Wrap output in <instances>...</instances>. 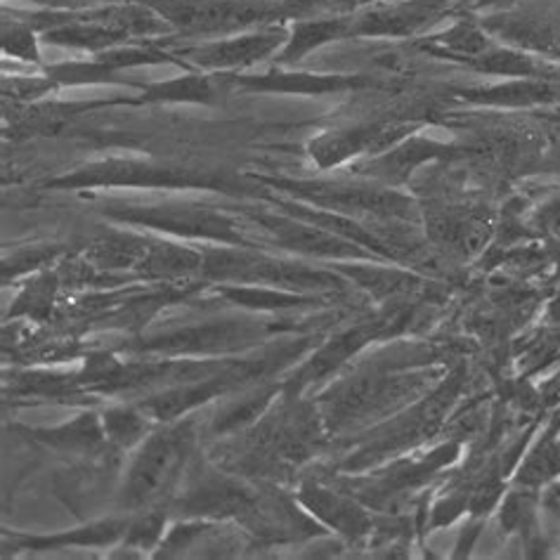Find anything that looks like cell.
<instances>
[{
  "label": "cell",
  "instance_id": "cell-21",
  "mask_svg": "<svg viewBox=\"0 0 560 560\" xmlns=\"http://www.w3.org/2000/svg\"><path fill=\"white\" fill-rule=\"evenodd\" d=\"M213 83L206 77H180L144 91V100L150 102H213Z\"/></svg>",
  "mask_w": 560,
  "mask_h": 560
},
{
  "label": "cell",
  "instance_id": "cell-20",
  "mask_svg": "<svg viewBox=\"0 0 560 560\" xmlns=\"http://www.w3.org/2000/svg\"><path fill=\"white\" fill-rule=\"evenodd\" d=\"M3 52L8 57H18L24 62H40V50H38V28L28 24L26 20L18 18V14H10L5 10L3 14Z\"/></svg>",
  "mask_w": 560,
  "mask_h": 560
},
{
  "label": "cell",
  "instance_id": "cell-23",
  "mask_svg": "<svg viewBox=\"0 0 560 560\" xmlns=\"http://www.w3.org/2000/svg\"><path fill=\"white\" fill-rule=\"evenodd\" d=\"M541 112H544V116H547L549 121L560 124V107H553V109H541Z\"/></svg>",
  "mask_w": 560,
  "mask_h": 560
},
{
  "label": "cell",
  "instance_id": "cell-4",
  "mask_svg": "<svg viewBox=\"0 0 560 560\" xmlns=\"http://www.w3.org/2000/svg\"><path fill=\"white\" fill-rule=\"evenodd\" d=\"M279 189L289 191L305 203L334 213H366L374 218H411L415 201L388 185H343V183H296L275 180Z\"/></svg>",
  "mask_w": 560,
  "mask_h": 560
},
{
  "label": "cell",
  "instance_id": "cell-1",
  "mask_svg": "<svg viewBox=\"0 0 560 560\" xmlns=\"http://www.w3.org/2000/svg\"><path fill=\"white\" fill-rule=\"evenodd\" d=\"M173 32L225 38L260 26L291 22L284 0H142Z\"/></svg>",
  "mask_w": 560,
  "mask_h": 560
},
{
  "label": "cell",
  "instance_id": "cell-22",
  "mask_svg": "<svg viewBox=\"0 0 560 560\" xmlns=\"http://www.w3.org/2000/svg\"><path fill=\"white\" fill-rule=\"evenodd\" d=\"M105 429H107V435L119 442V445H130V442H136L142 435L144 421L136 415V411L116 409L107 415Z\"/></svg>",
  "mask_w": 560,
  "mask_h": 560
},
{
  "label": "cell",
  "instance_id": "cell-17",
  "mask_svg": "<svg viewBox=\"0 0 560 560\" xmlns=\"http://www.w3.org/2000/svg\"><path fill=\"white\" fill-rule=\"evenodd\" d=\"M140 268L154 277H183L203 270V254L171 242H152Z\"/></svg>",
  "mask_w": 560,
  "mask_h": 560
},
{
  "label": "cell",
  "instance_id": "cell-12",
  "mask_svg": "<svg viewBox=\"0 0 560 560\" xmlns=\"http://www.w3.org/2000/svg\"><path fill=\"white\" fill-rule=\"evenodd\" d=\"M462 102L494 109H553L560 107V73L556 77L506 79L504 83L468 88L456 93Z\"/></svg>",
  "mask_w": 560,
  "mask_h": 560
},
{
  "label": "cell",
  "instance_id": "cell-9",
  "mask_svg": "<svg viewBox=\"0 0 560 560\" xmlns=\"http://www.w3.org/2000/svg\"><path fill=\"white\" fill-rule=\"evenodd\" d=\"M415 130H419V124L415 121H374L355 128L329 130L307 144V152L322 168H331L346 164L350 159L388 152L395 144L415 136Z\"/></svg>",
  "mask_w": 560,
  "mask_h": 560
},
{
  "label": "cell",
  "instance_id": "cell-8",
  "mask_svg": "<svg viewBox=\"0 0 560 560\" xmlns=\"http://www.w3.org/2000/svg\"><path fill=\"white\" fill-rule=\"evenodd\" d=\"M287 38V24H270L254 28V32L203 40L191 48L175 50V55L185 57V60H189L203 71L228 73L260 65L268 60V57H277V52L284 48Z\"/></svg>",
  "mask_w": 560,
  "mask_h": 560
},
{
  "label": "cell",
  "instance_id": "cell-14",
  "mask_svg": "<svg viewBox=\"0 0 560 560\" xmlns=\"http://www.w3.org/2000/svg\"><path fill=\"white\" fill-rule=\"evenodd\" d=\"M450 147L440 144L435 140H425L419 136H409L400 144H395L393 150L374 156L370 164L362 166L364 173L374 175L383 185H400L405 183L411 173H415L425 161H433L438 156H450Z\"/></svg>",
  "mask_w": 560,
  "mask_h": 560
},
{
  "label": "cell",
  "instance_id": "cell-7",
  "mask_svg": "<svg viewBox=\"0 0 560 560\" xmlns=\"http://www.w3.org/2000/svg\"><path fill=\"white\" fill-rule=\"evenodd\" d=\"M459 0H378L350 12V38H415Z\"/></svg>",
  "mask_w": 560,
  "mask_h": 560
},
{
  "label": "cell",
  "instance_id": "cell-3",
  "mask_svg": "<svg viewBox=\"0 0 560 560\" xmlns=\"http://www.w3.org/2000/svg\"><path fill=\"white\" fill-rule=\"evenodd\" d=\"M203 272L220 279V282H240V284H275L289 289H341V279L311 270L299 262L277 260L254 250H244V246H220L203 254Z\"/></svg>",
  "mask_w": 560,
  "mask_h": 560
},
{
  "label": "cell",
  "instance_id": "cell-13",
  "mask_svg": "<svg viewBox=\"0 0 560 560\" xmlns=\"http://www.w3.org/2000/svg\"><path fill=\"white\" fill-rule=\"evenodd\" d=\"M244 91L256 93H287V95H331L374 85L364 77H343V73H296V71H270L262 77L234 79Z\"/></svg>",
  "mask_w": 560,
  "mask_h": 560
},
{
  "label": "cell",
  "instance_id": "cell-11",
  "mask_svg": "<svg viewBox=\"0 0 560 560\" xmlns=\"http://www.w3.org/2000/svg\"><path fill=\"white\" fill-rule=\"evenodd\" d=\"M480 24L506 46L560 65V20L551 14L504 10L480 18Z\"/></svg>",
  "mask_w": 560,
  "mask_h": 560
},
{
  "label": "cell",
  "instance_id": "cell-18",
  "mask_svg": "<svg viewBox=\"0 0 560 560\" xmlns=\"http://www.w3.org/2000/svg\"><path fill=\"white\" fill-rule=\"evenodd\" d=\"M303 497H305V504L311 506L319 515V518L338 527L341 533L362 535L370 529V518H366V513L341 497H336V494H331L327 490H319V488L305 490Z\"/></svg>",
  "mask_w": 560,
  "mask_h": 560
},
{
  "label": "cell",
  "instance_id": "cell-10",
  "mask_svg": "<svg viewBox=\"0 0 560 560\" xmlns=\"http://www.w3.org/2000/svg\"><path fill=\"white\" fill-rule=\"evenodd\" d=\"M191 447V431L187 425L168 433H159L147 442L128 480L130 504H144L164 492L171 480L178 476L183 462Z\"/></svg>",
  "mask_w": 560,
  "mask_h": 560
},
{
  "label": "cell",
  "instance_id": "cell-19",
  "mask_svg": "<svg viewBox=\"0 0 560 560\" xmlns=\"http://www.w3.org/2000/svg\"><path fill=\"white\" fill-rule=\"evenodd\" d=\"M244 329L237 324H218V327H203V329H189L178 336L166 338L159 348L166 350H209V348H223L240 341Z\"/></svg>",
  "mask_w": 560,
  "mask_h": 560
},
{
  "label": "cell",
  "instance_id": "cell-2",
  "mask_svg": "<svg viewBox=\"0 0 560 560\" xmlns=\"http://www.w3.org/2000/svg\"><path fill=\"white\" fill-rule=\"evenodd\" d=\"M119 223H128L136 228H150L173 234V237L185 240H203L218 242L228 246H244L254 242L250 240L248 225L242 218L232 213L215 211L211 206L197 203H161V206H114L107 209Z\"/></svg>",
  "mask_w": 560,
  "mask_h": 560
},
{
  "label": "cell",
  "instance_id": "cell-15",
  "mask_svg": "<svg viewBox=\"0 0 560 560\" xmlns=\"http://www.w3.org/2000/svg\"><path fill=\"white\" fill-rule=\"evenodd\" d=\"M343 38H350V12L331 14V18L299 20L289 28L284 48L277 52L275 60L282 67H293L303 62L311 52Z\"/></svg>",
  "mask_w": 560,
  "mask_h": 560
},
{
  "label": "cell",
  "instance_id": "cell-5",
  "mask_svg": "<svg viewBox=\"0 0 560 560\" xmlns=\"http://www.w3.org/2000/svg\"><path fill=\"white\" fill-rule=\"evenodd\" d=\"M209 173L191 168L152 164V161H102L77 173L52 180V187L91 189V187H213Z\"/></svg>",
  "mask_w": 560,
  "mask_h": 560
},
{
  "label": "cell",
  "instance_id": "cell-16",
  "mask_svg": "<svg viewBox=\"0 0 560 560\" xmlns=\"http://www.w3.org/2000/svg\"><path fill=\"white\" fill-rule=\"evenodd\" d=\"M150 242H144L138 234L128 232H107L93 240L88 256L102 268H140Z\"/></svg>",
  "mask_w": 560,
  "mask_h": 560
},
{
  "label": "cell",
  "instance_id": "cell-6",
  "mask_svg": "<svg viewBox=\"0 0 560 560\" xmlns=\"http://www.w3.org/2000/svg\"><path fill=\"white\" fill-rule=\"evenodd\" d=\"M248 220V232L256 230L262 234L265 242H272L279 248L293 250V254L301 256H313V258H378L372 250H364L360 244L350 242L341 234H334L319 225L307 223L303 218H296L291 213H246ZM254 240V237H250Z\"/></svg>",
  "mask_w": 560,
  "mask_h": 560
}]
</instances>
